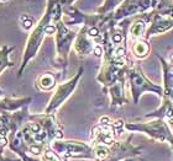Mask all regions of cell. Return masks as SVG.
I'll list each match as a JSON object with an SVG mask.
<instances>
[{
	"label": "cell",
	"instance_id": "cell-1",
	"mask_svg": "<svg viewBox=\"0 0 173 161\" xmlns=\"http://www.w3.org/2000/svg\"><path fill=\"white\" fill-rule=\"evenodd\" d=\"M14 49L12 48H8V47H4L3 49H0V72L4 70L6 67H11L12 63H10L8 60V55H9V52H11Z\"/></svg>",
	"mask_w": 173,
	"mask_h": 161
},
{
	"label": "cell",
	"instance_id": "cell-6",
	"mask_svg": "<svg viewBox=\"0 0 173 161\" xmlns=\"http://www.w3.org/2000/svg\"><path fill=\"white\" fill-rule=\"evenodd\" d=\"M0 1H6V0H0Z\"/></svg>",
	"mask_w": 173,
	"mask_h": 161
},
{
	"label": "cell",
	"instance_id": "cell-4",
	"mask_svg": "<svg viewBox=\"0 0 173 161\" xmlns=\"http://www.w3.org/2000/svg\"><path fill=\"white\" fill-rule=\"evenodd\" d=\"M99 34V31L98 29H95V27H93V29L89 30V36H92V37H96Z\"/></svg>",
	"mask_w": 173,
	"mask_h": 161
},
{
	"label": "cell",
	"instance_id": "cell-7",
	"mask_svg": "<svg viewBox=\"0 0 173 161\" xmlns=\"http://www.w3.org/2000/svg\"><path fill=\"white\" fill-rule=\"evenodd\" d=\"M0 95H1V91H0Z\"/></svg>",
	"mask_w": 173,
	"mask_h": 161
},
{
	"label": "cell",
	"instance_id": "cell-2",
	"mask_svg": "<svg viewBox=\"0 0 173 161\" xmlns=\"http://www.w3.org/2000/svg\"><path fill=\"white\" fill-rule=\"evenodd\" d=\"M40 85H41V87H42V89L48 90V89L53 87V85H54V79L52 78V76H50V75L41 76V78H40Z\"/></svg>",
	"mask_w": 173,
	"mask_h": 161
},
{
	"label": "cell",
	"instance_id": "cell-3",
	"mask_svg": "<svg viewBox=\"0 0 173 161\" xmlns=\"http://www.w3.org/2000/svg\"><path fill=\"white\" fill-rule=\"evenodd\" d=\"M20 22H21V26L25 30H30L33 26V17L27 15V14H24V15L20 16Z\"/></svg>",
	"mask_w": 173,
	"mask_h": 161
},
{
	"label": "cell",
	"instance_id": "cell-5",
	"mask_svg": "<svg viewBox=\"0 0 173 161\" xmlns=\"http://www.w3.org/2000/svg\"><path fill=\"white\" fill-rule=\"evenodd\" d=\"M101 52H103V51H101V47L98 46V47L94 48V54L96 55V57H100V55H101Z\"/></svg>",
	"mask_w": 173,
	"mask_h": 161
}]
</instances>
